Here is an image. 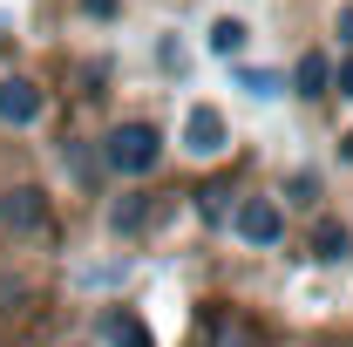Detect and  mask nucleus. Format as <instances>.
Here are the masks:
<instances>
[{"label": "nucleus", "instance_id": "nucleus-14", "mask_svg": "<svg viewBox=\"0 0 353 347\" xmlns=\"http://www.w3.org/2000/svg\"><path fill=\"white\" fill-rule=\"evenodd\" d=\"M347 157H353V136H347Z\"/></svg>", "mask_w": 353, "mask_h": 347}, {"label": "nucleus", "instance_id": "nucleus-11", "mask_svg": "<svg viewBox=\"0 0 353 347\" xmlns=\"http://www.w3.org/2000/svg\"><path fill=\"white\" fill-rule=\"evenodd\" d=\"M312 198H319V177L299 171V177H292V205H312Z\"/></svg>", "mask_w": 353, "mask_h": 347}, {"label": "nucleus", "instance_id": "nucleus-1", "mask_svg": "<svg viewBox=\"0 0 353 347\" xmlns=\"http://www.w3.org/2000/svg\"><path fill=\"white\" fill-rule=\"evenodd\" d=\"M157 157H163V143H157L150 123H123V130L109 136V164H116V171H130V177H143Z\"/></svg>", "mask_w": 353, "mask_h": 347}, {"label": "nucleus", "instance_id": "nucleus-4", "mask_svg": "<svg viewBox=\"0 0 353 347\" xmlns=\"http://www.w3.org/2000/svg\"><path fill=\"white\" fill-rule=\"evenodd\" d=\"M0 225H7V232H41V198H34V191L0 198Z\"/></svg>", "mask_w": 353, "mask_h": 347}, {"label": "nucleus", "instance_id": "nucleus-2", "mask_svg": "<svg viewBox=\"0 0 353 347\" xmlns=\"http://www.w3.org/2000/svg\"><path fill=\"white\" fill-rule=\"evenodd\" d=\"M238 238H252V245H279V238H285V212H279V198H245V205H238Z\"/></svg>", "mask_w": 353, "mask_h": 347}, {"label": "nucleus", "instance_id": "nucleus-12", "mask_svg": "<svg viewBox=\"0 0 353 347\" xmlns=\"http://www.w3.org/2000/svg\"><path fill=\"white\" fill-rule=\"evenodd\" d=\"M88 14H116V0H82Z\"/></svg>", "mask_w": 353, "mask_h": 347}, {"label": "nucleus", "instance_id": "nucleus-9", "mask_svg": "<svg viewBox=\"0 0 353 347\" xmlns=\"http://www.w3.org/2000/svg\"><path fill=\"white\" fill-rule=\"evenodd\" d=\"M143 218H150V205H143V198L116 205V232H143Z\"/></svg>", "mask_w": 353, "mask_h": 347}, {"label": "nucleus", "instance_id": "nucleus-13", "mask_svg": "<svg viewBox=\"0 0 353 347\" xmlns=\"http://www.w3.org/2000/svg\"><path fill=\"white\" fill-rule=\"evenodd\" d=\"M340 95H353V62H347V68H340Z\"/></svg>", "mask_w": 353, "mask_h": 347}, {"label": "nucleus", "instance_id": "nucleus-7", "mask_svg": "<svg viewBox=\"0 0 353 347\" xmlns=\"http://www.w3.org/2000/svg\"><path fill=\"white\" fill-rule=\"evenodd\" d=\"M211 347H259V334H252L245 320H218V327H211Z\"/></svg>", "mask_w": 353, "mask_h": 347}, {"label": "nucleus", "instance_id": "nucleus-6", "mask_svg": "<svg viewBox=\"0 0 353 347\" xmlns=\"http://www.w3.org/2000/svg\"><path fill=\"white\" fill-rule=\"evenodd\" d=\"M190 150H224V123H218V109H190Z\"/></svg>", "mask_w": 353, "mask_h": 347}, {"label": "nucleus", "instance_id": "nucleus-3", "mask_svg": "<svg viewBox=\"0 0 353 347\" xmlns=\"http://www.w3.org/2000/svg\"><path fill=\"white\" fill-rule=\"evenodd\" d=\"M0 116L7 123H34L41 116V88L34 82H0Z\"/></svg>", "mask_w": 353, "mask_h": 347}, {"label": "nucleus", "instance_id": "nucleus-10", "mask_svg": "<svg viewBox=\"0 0 353 347\" xmlns=\"http://www.w3.org/2000/svg\"><path fill=\"white\" fill-rule=\"evenodd\" d=\"M347 252V232L340 225H319V259H340Z\"/></svg>", "mask_w": 353, "mask_h": 347}, {"label": "nucleus", "instance_id": "nucleus-8", "mask_svg": "<svg viewBox=\"0 0 353 347\" xmlns=\"http://www.w3.org/2000/svg\"><path fill=\"white\" fill-rule=\"evenodd\" d=\"M211 48H218V55H238V48H245V28H238V21H218Z\"/></svg>", "mask_w": 353, "mask_h": 347}, {"label": "nucleus", "instance_id": "nucleus-5", "mask_svg": "<svg viewBox=\"0 0 353 347\" xmlns=\"http://www.w3.org/2000/svg\"><path fill=\"white\" fill-rule=\"evenodd\" d=\"M292 82H299V95H326L333 88V62L326 55H299V75Z\"/></svg>", "mask_w": 353, "mask_h": 347}]
</instances>
